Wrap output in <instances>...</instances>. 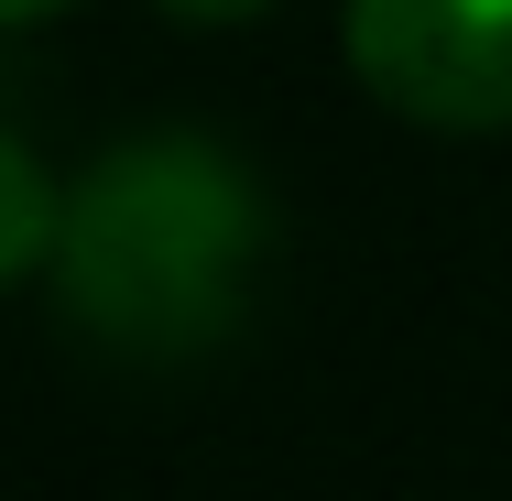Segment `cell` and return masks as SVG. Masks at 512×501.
<instances>
[{"label": "cell", "instance_id": "1", "mask_svg": "<svg viewBox=\"0 0 512 501\" xmlns=\"http://www.w3.org/2000/svg\"><path fill=\"white\" fill-rule=\"evenodd\" d=\"M262 262V186L207 131H120L55 229V305L109 349H197Z\"/></svg>", "mask_w": 512, "mask_h": 501}, {"label": "cell", "instance_id": "2", "mask_svg": "<svg viewBox=\"0 0 512 501\" xmlns=\"http://www.w3.org/2000/svg\"><path fill=\"white\" fill-rule=\"evenodd\" d=\"M349 66L414 120L491 131L512 120V0H349Z\"/></svg>", "mask_w": 512, "mask_h": 501}, {"label": "cell", "instance_id": "3", "mask_svg": "<svg viewBox=\"0 0 512 501\" xmlns=\"http://www.w3.org/2000/svg\"><path fill=\"white\" fill-rule=\"evenodd\" d=\"M0 197H11V218H0V262H44L55 229H66V197L44 186V153H33L22 131H0Z\"/></svg>", "mask_w": 512, "mask_h": 501}, {"label": "cell", "instance_id": "4", "mask_svg": "<svg viewBox=\"0 0 512 501\" xmlns=\"http://www.w3.org/2000/svg\"><path fill=\"white\" fill-rule=\"evenodd\" d=\"M175 11H197V22H229V11H251V0H175Z\"/></svg>", "mask_w": 512, "mask_h": 501}, {"label": "cell", "instance_id": "5", "mask_svg": "<svg viewBox=\"0 0 512 501\" xmlns=\"http://www.w3.org/2000/svg\"><path fill=\"white\" fill-rule=\"evenodd\" d=\"M11 11H44V0H11Z\"/></svg>", "mask_w": 512, "mask_h": 501}]
</instances>
